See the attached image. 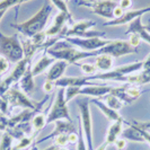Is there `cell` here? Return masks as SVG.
<instances>
[{
	"label": "cell",
	"mask_w": 150,
	"mask_h": 150,
	"mask_svg": "<svg viewBox=\"0 0 150 150\" xmlns=\"http://www.w3.org/2000/svg\"><path fill=\"white\" fill-rule=\"evenodd\" d=\"M51 11H52V6L50 4H45L28 21H25V22L19 23V24L13 23L11 27L15 28L17 32L22 33L25 38H33L34 35L43 32Z\"/></svg>",
	"instance_id": "1"
},
{
	"label": "cell",
	"mask_w": 150,
	"mask_h": 150,
	"mask_svg": "<svg viewBox=\"0 0 150 150\" xmlns=\"http://www.w3.org/2000/svg\"><path fill=\"white\" fill-rule=\"evenodd\" d=\"M47 54L54 58L55 60H62L66 61L68 63H76L77 61L83 60L94 55H98L97 51H91V52H87V51H83V50H78L72 47V45L69 44L66 41H60L58 43L52 45L51 47L47 49Z\"/></svg>",
	"instance_id": "2"
},
{
	"label": "cell",
	"mask_w": 150,
	"mask_h": 150,
	"mask_svg": "<svg viewBox=\"0 0 150 150\" xmlns=\"http://www.w3.org/2000/svg\"><path fill=\"white\" fill-rule=\"evenodd\" d=\"M0 55L14 63H18L25 58L23 44L17 35L6 36L0 30Z\"/></svg>",
	"instance_id": "3"
},
{
	"label": "cell",
	"mask_w": 150,
	"mask_h": 150,
	"mask_svg": "<svg viewBox=\"0 0 150 150\" xmlns=\"http://www.w3.org/2000/svg\"><path fill=\"white\" fill-rule=\"evenodd\" d=\"M142 61H137L130 64H125V66H121V67L114 68L110 71L106 72H102V74H97L95 76H87L89 80H95V79H100V80H114V81H127V77L132 74H137L140 72L142 69Z\"/></svg>",
	"instance_id": "4"
},
{
	"label": "cell",
	"mask_w": 150,
	"mask_h": 150,
	"mask_svg": "<svg viewBox=\"0 0 150 150\" xmlns=\"http://www.w3.org/2000/svg\"><path fill=\"white\" fill-rule=\"evenodd\" d=\"M59 120L72 122L70 114H69V110H68L67 100H66V88L58 89L55 100H54L49 114L46 115V125L50 123H54L55 121Z\"/></svg>",
	"instance_id": "5"
},
{
	"label": "cell",
	"mask_w": 150,
	"mask_h": 150,
	"mask_svg": "<svg viewBox=\"0 0 150 150\" xmlns=\"http://www.w3.org/2000/svg\"><path fill=\"white\" fill-rule=\"evenodd\" d=\"M90 100L88 98H81L78 99L77 104L81 116V128L85 135V140L87 144V149L94 150L93 146V125H91V115H90Z\"/></svg>",
	"instance_id": "6"
},
{
	"label": "cell",
	"mask_w": 150,
	"mask_h": 150,
	"mask_svg": "<svg viewBox=\"0 0 150 150\" xmlns=\"http://www.w3.org/2000/svg\"><path fill=\"white\" fill-rule=\"evenodd\" d=\"M112 87L106 85H94V86H85V87H68L66 88V100L70 102L72 98L78 95L91 96V97H104L105 95L110 94Z\"/></svg>",
	"instance_id": "7"
},
{
	"label": "cell",
	"mask_w": 150,
	"mask_h": 150,
	"mask_svg": "<svg viewBox=\"0 0 150 150\" xmlns=\"http://www.w3.org/2000/svg\"><path fill=\"white\" fill-rule=\"evenodd\" d=\"M5 96L11 106H19V107H24L26 110H32L35 112H38L41 110V106L44 105V103L47 100V96H46L44 100H42L40 103L33 102L25 93H23L17 88H13V87L5 94Z\"/></svg>",
	"instance_id": "8"
},
{
	"label": "cell",
	"mask_w": 150,
	"mask_h": 150,
	"mask_svg": "<svg viewBox=\"0 0 150 150\" xmlns=\"http://www.w3.org/2000/svg\"><path fill=\"white\" fill-rule=\"evenodd\" d=\"M30 60H32V58L25 57L22 61H19L16 64L14 70L10 72V75L8 76L7 78H5L4 81L0 83V96H4L8 90L11 88L13 85H15L16 83H19V80L22 79L25 71L30 66Z\"/></svg>",
	"instance_id": "9"
},
{
	"label": "cell",
	"mask_w": 150,
	"mask_h": 150,
	"mask_svg": "<svg viewBox=\"0 0 150 150\" xmlns=\"http://www.w3.org/2000/svg\"><path fill=\"white\" fill-rule=\"evenodd\" d=\"M98 54H108L113 58H120L123 55L137 53V47H133L124 40H111V42L104 47L97 50Z\"/></svg>",
	"instance_id": "10"
},
{
	"label": "cell",
	"mask_w": 150,
	"mask_h": 150,
	"mask_svg": "<svg viewBox=\"0 0 150 150\" xmlns=\"http://www.w3.org/2000/svg\"><path fill=\"white\" fill-rule=\"evenodd\" d=\"M63 40L68 42L72 46L79 47L83 51L91 52V51H97L99 49L104 47L107 45L111 40H103V38H72V36H64Z\"/></svg>",
	"instance_id": "11"
},
{
	"label": "cell",
	"mask_w": 150,
	"mask_h": 150,
	"mask_svg": "<svg viewBox=\"0 0 150 150\" xmlns=\"http://www.w3.org/2000/svg\"><path fill=\"white\" fill-rule=\"evenodd\" d=\"M96 23L93 21H80L76 22L72 27L64 34V36H72V38H103L105 35L104 32H91V28L95 27Z\"/></svg>",
	"instance_id": "12"
},
{
	"label": "cell",
	"mask_w": 150,
	"mask_h": 150,
	"mask_svg": "<svg viewBox=\"0 0 150 150\" xmlns=\"http://www.w3.org/2000/svg\"><path fill=\"white\" fill-rule=\"evenodd\" d=\"M79 5L90 8L94 14L102 16L103 18L113 21L114 19L113 11L119 4L113 0H102V1H95V2H80Z\"/></svg>",
	"instance_id": "13"
},
{
	"label": "cell",
	"mask_w": 150,
	"mask_h": 150,
	"mask_svg": "<svg viewBox=\"0 0 150 150\" xmlns=\"http://www.w3.org/2000/svg\"><path fill=\"white\" fill-rule=\"evenodd\" d=\"M111 94L122 100L123 104H132L140 97L141 90L139 88V86L127 83L125 86H122V87H112Z\"/></svg>",
	"instance_id": "14"
},
{
	"label": "cell",
	"mask_w": 150,
	"mask_h": 150,
	"mask_svg": "<svg viewBox=\"0 0 150 150\" xmlns=\"http://www.w3.org/2000/svg\"><path fill=\"white\" fill-rule=\"evenodd\" d=\"M150 13V6L148 7L141 8V9H135V10H130V11H125L124 15L117 18V19H113V21H107L103 25L105 26H120V25H127L133 22L138 17H142L144 14Z\"/></svg>",
	"instance_id": "15"
},
{
	"label": "cell",
	"mask_w": 150,
	"mask_h": 150,
	"mask_svg": "<svg viewBox=\"0 0 150 150\" xmlns=\"http://www.w3.org/2000/svg\"><path fill=\"white\" fill-rule=\"evenodd\" d=\"M55 87L59 88H68V87H85V86H94V85H103V83H95L88 79V77H61L57 80Z\"/></svg>",
	"instance_id": "16"
},
{
	"label": "cell",
	"mask_w": 150,
	"mask_h": 150,
	"mask_svg": "<svg viewBox=\"0 0 150 150\" xmlns=\"http://www.w3.org/2000/svg\"><path fill=\"white\" fill-rule=\"evenodd\" d=\"M54 130L52 131V133H50L49 135H46L44 138L40 139L38 143L46 141L49 139H54L57 135L59 134H69V133H76L77 132V128L72 122H69L66 120H59L54 122Z\"/></svg>",
	"instance_id": "17"
},
{
	"label": "cell",
	"mask_w": 150,
	"mask_h": 150,
	"mask_svg": "<svg viewBox=\"0 0 150 150\" xmlns=\"http://www.w3.org/2000/svg\"><path fill=\"white\" fill-rule=\"evenodd\" d=\"M125 34H138L142 41L150 45V33L144 28V25H142V17H138L133 22L130 23Z\"/></svg>",
	"instance_id": "18"
},
{
	"label": "cell",
	"mask_w": 150,
	"mask_h": 150,
	"mask_svg": "<svg viewBox=\"0 0 150 150\" xmlns=\"http://www.w3.org/2000/svg\"><path fill=\"white\" fill-rule=\"evenodd\" d=\"M68 64H69L68 62L62 60H58L57 62H54L50 67V70H49V72L46 75V80L53 81V83L59 80L61 77H63V74H64V71L67 69Z\"/></svg>",
	"instance_id": "19"
},
{
	"label": "cell",
	"mask_w": 150,
	"mask_h": 150,
	"mask_svg": "<svg viewBox=\"0 0 150 150\" xmlns=\"http://www.w3.org/2000/svg\"><path fill=\"white\" fill-rule=\"evenodd\" d=\"M69 18H70V14H66V13L59 11V14L55 16V18H54V22H53L52 26L45 32L46 36H55V35L60 34V32L62 30L64 24H66V22Z\"/></svg>",
	"instance_id": "20"
},
{
	"label": "cell",
	"mask_w": 150,
	"mask_h": 150,
	"mask_svg": "<svg viewBox=\"0 0 150 150\" xmlns=\"http://www.w3.org/2000/svg\"><path fill=\"white\" fill-rule=\"evenodd\" d=\"M90 102L97 106L98 108L103 112V114H104L110 121L116 122V121L123 120L122 116L120 115V113H119V111H115V110H113V108H111V107H108V106L105 104V102H102V100L98 99V98H94V99H91Z\"/></svg>",
	"instance_id": "21"
},
{
	"label": "cell",
	"mask_w": 150,
	"mask_h": 150,
	"mask_svg": "<svg viewBox=\"0 0 150 150\" xmlns=\"http://www.w3.org/2000/svg\"><path fill=\"white\" fill-rule=\"evenodd\" d=\"M125 123L129 125V128L122 130L121 138H123L125 140H130V141H134V142H144V139H143L142 134L140 133L138 127L130 122H125Z\"/></svg>",
	"instance_id": "22"
},
{
	"label": "cell",
	"mask_w": 150,
	"mask_h": 150,
	"mask_svg": "<svg viewBox=\"0 0 150 150\" xmlns=\"http://www.w3.org/2000/svg\"><path fill=\"white\" fill-rule=\"evenodd\" d=\"M123 123H124V120L116 121V122H113L111 124V127L108 128V131L106 133L105 142L107 143V146L114 144L116 142V140L119 139V137H121L122 130H123Z\"/></svg>",
	"instance_id": "23"
},
{
	"label": "cell",
	"mask_w": 150,
	"mask_h": 150,
	"mask_svg": "<svg viewBox=\"0 0 150 150\" xmlns=\"http://www.w3.org/2000/svg\"><path fill=\"white\" fill-rule=\"evenodd\" d=\"M54 61H55L54 58L49 55L47 53H45L44 55L36 62V64L32 67V75H33V77H36V76H40L41 74H43L47 68L52 66L54 63Z\"/></svg>",
	"instance_id": "24"
},
{
	"label": "cell",
	"mask_w": 150,
	"mask_h": 150,
	"mask_svg": "<svg viewBox=\"0 0 150 150\" xmlns=\"http://www.w3.org/2000/svg\"><path fill=\"white\" fill-rule=\"evenodd\" d=\"M33 75H32V68L30 66L27 68V70L25 71L24 76L22 77V79L19 80V87L22 88L23 93H25L26 95L32 94L34 89H35V83L33 80Z\"/></svg>",
	"instance_id": "25"
},
{
	"label": "cell",
	"mask_w": 150,
	"mask_h": 150,
	"mask_svg": "<svg viewBox=\"0 0 150 150\" xmlns=\"http://www.w3.org/2000/svg\"><path fill=\"white\" fill-rule=\"evenodd\" d=\"M95 66L99 71H110L113 69V57L108 54H98L96 60H95Z\"/></svg>",
	"instance_id": "26"
},
{
	"label": "cell",
	"mask_w": 150,
	"mask_h": 150,
	"mask_svg": "<svg viewBox=\"0 0 150 150\" xmlns=\"http://www.w3.org/2000/svg\"><path fill=\"white\" fill-rule=\"evenodd\" d=\"M104 99H105L106 105L108 106V107H111V108H113V110H115V111L121 110L122 106L124 105L122 100H120L116 96H114V95L111 94V93L107 94V95H105V96H104Z\"/></svg>",
	"instance_id": "27"
},
{
	"label": "cell",
	"mask_w": 150,
	"mask_h": 150,
	"mask_svg": "<svg viewBox=\"0 0 150 150\" xmlns=\"http://www.w3.org/2000/svg\"><path fill=\"white\" fill-rule=\"evenodd\" d=\"M142 69L140 71V76H141V80H142V85L146 83H150V53L149 55L146 58V60L142 61Z\"/></svg>",
	"instance_id": "28"
},
{
	"label": "cell",
	"mask_w": 150,
	"mask_h": 150,
	"mask_svg": "<svg viewBox=\"0 0 150 150\" xmlns=\"http://www.w3.org/2000/svg\"><path fill=\"white\" fill-rule=\"evenodd\" d=\"M32 125H33V129H34V132L38 133L46 125V117H45V115H43V114L35 115L33 117V120H32Z\"/></svg>",
	"instance_id": "29"
},
{
	"label": "cell",
	"mask_w": 150,
	"mask_h": 150,
	"mask_svg": "<svg viewBox=\"0 0 150 150\" xmlns=\"http://www.w3.org/2000/svg\"><path fill=\"white\" fill-rule=\"evenodd\" d=\"M36 134H38V133H35V132H34L30 137H23L22 139H19V142L17 143L15 147L13 148V150H23V149L28 148L30 144L33 143L34 138L36 137Z\"/></svg>",
	"instance_id": "30"
},
{
	"label": "cell",
	"mask_w": 150,
	"mask_h": 150,
	"mask_svg": "<svg viewBox=\"0 0 150 150\" xmlns=\"http://www.w3.org/2000/svg\"><path fill=\"white\" fill-rule=\"evenodd\" d=\"M13 138L10 133L4 132L0 141V150H13Z\"/></svg>",
	"instance_id": "31"
},
{
	"label": "cell",
	"mask_w": 150,
	"mask_h": 150,
	"mask_svg": "<svg viewBox=\"0 0 150 150\" xmlns=\"http://www.w3.org/2000/svg\"><path fill=\"white\" fill-rule=\"evenodd\" d=\"M78 66L81 68L83 72L87 76H95L96 72L98 71L96 66H95V63H88V62H86V63H81V64H78Z\"/></svg>",
	"instance_id": "32"
},
{
	"label": "cell",
	"mask_w": 150,
	"mask_h": 150,
	"mask_svg": "<svg viewBox=\"0 0 150 150\" xmlns=\"http://www.w3.org/2000/svg\"><path fill=\"white\" fill-rule=\"evenodd\" d=\"M53 140H54V144H55V146H58L59 148L66 147L67 144H69V138H68V134L57 135Z\"/></svg>",
	"instance_id": "33"
},
{
	"label": "cell",
	"mask_w": 150,
	"mask_h": 150,
	"mask_svg": "<svg viewBox=\"0 0 150 150\" xmlns=\"http://www.w3.org/2000/svg\"><path fill=\"white\" fill-rule=\"evenodd\" d=\"M51 2L53 4L54 7H57L59 9V11L66 13V14H70L69 9H68V5L64 0H51Z\"/></svg>",
	"instance_id": "34"
},
{
	"label": "cell",
	"mask_w": 150,
	"mask_h": 150,
	"mask_svg": "<svg viewBox=\"0 0 150 150\" xmlns=\"http://www.w3.org/2000/svg\"><path fill=\"white\" fill-rule=\"evenodd\" d=\"M8 105H9V102L6 98V96H0V112L1 114L6 115L8 113Z\"/></svg>",
	"instance_id": "35"
},
{
	"label": "cell",
	"mask_w": 150,
	"mask_h": 150,
	"mask_svg": "<svg viewBox=\"0 0 150 150\" xmlns=\"http://www.w3.org/2000/svg\"><path fill=\"white\" fill-rule=\"evenodd\" d=\"M8 69H9V61L5 57L0 55V75L5 74Z\"/></svg>",
	"instance_id": "36"
},
{
	"label": "cell",
	"mask_w": 150,
	"mask_h": 150,
	"mask_svg": "<svg viewBox=\"0 0 150 150\" xmlns=\"http://www.w3.org/2000/svg\"><path fill=\"white\" fill-rule=\"evenodd\" d=\"M141 41H142V40H141V38H140L138 34H130V38H129V43L132 45L133 47H138Z\"/></svg>",
	"instance_id": "37"
},
{
	"label": "cell",
	"mask_w": 150,
	"mask_h": 150,
	"mask_svg": "<svg viewBox=\"0 0 150 150\" xmlns=\"http://www.w3.org/2000/svg\"><path fill=\"white\" fill-rule=\"evenodd\" d=\"M8 119L4 114H0V131L2 132H7L8 131Z\"/></svg>",
	"instance_id": "38"
},
{
	"label": "cell",
	"mask_w": 150,
	"mask_h": 150,
	"mask_svg": "<svg viewBox=\"0 0 150 150\" xmlns=\"http://www.w3.org/2000/svg\"><path fill=\"white\" fill-rule=\"evenodd\" d=\"M124 9L123 8H121L119 5L115 7V9H114V11H113V17H114V19H117V18H120V17H122V16L124 15Z\"/></svg>",
	"instance_id": "39"
},
{
	"label": "cell",
	"mask_w": 150,
	"mask_h": 150,
	"mask_svg": "<svg viewBox=\"0 0 150 150\" xmlns=\"http://www.w3.org/2000/svg\"><path fill=\"white\" fill-rule=\"evenodd\" d=\"M114 144L116 146L117 150H124L125 149V147H127V140L123 139V138H121V139H117L116 142L114 143Z\"/></svg>",
	"instance_id": "40"
},
{
	"label": "cell",
	"mask_w": 150,
	"mask_h": 150,
	"mask_svg": "<svg viewBox=\"0 0 150 150\" xmlns=\"http://www.w3.org/2000/svg\"><path fill=\"white\" fill-rule=\"evenodd\" d=\"M54 87H55V85H54L53 81H49V80H46V81L44 83V85H43V90L46 91V93H51V91H53Z\"/></svg>",
	"instance_id": "41"
},
{
	"label": "cell",
	"mask_w": 150,
	"mask_h": 150,
	"mask_svg": "<svg viewBox=\"0 0 150 150\" xmlns=\"http://www.w3.org/2000/svg\"><path fill=\"white\" fill-rule=\"evenodd\" d=\"M133 124H134V123H133ZM134 125H135V124H134ZM138 129H139L140 133L142 134L143 139H144V142H148L150 144V132H149V131H148V130H143V129L139 128V127H138Z\"/></svg>",
	"instance_id": "42"
},
{
	"label": "cell",
	"mask_w": 150,
	"mask_h": 150,
	"mask_svg": "<svg viewBox=\"0 0 150 150\" xmlns=\"http://www.w3.org/2000/svg\"><path fill=\"white\" fill-rule=\"evenodd\" d=\"M117 4L121 8H123L125 10V9H128L132 6V0H120Z\"/></svg>",
	"instance_id": "43"
},
{
	"label": "cell",
	"mask_w": 150,
	"mask_h": 150,
	"mask_svg": "<svg viewBox=\"0 0 150 150\" xmlns=\"http://www.w3.org/2000/svg\"><path fill=\"white\" fill-rule=\"evenodd\" d=\"M137 127H139V128L143 129V130H148L150 131V122H133Z\"/></svg>",
	"instance_id": "44"
},
{
	"label": "cell",
	"mask_w": 150,
	"mask_h": 150,
	"mask_svg": "<svg viewBox=\"0 0 150 150\" xmlns=\"http://www.w3.org/2000/svg\"><path fill=\"white\" fill-rule=\"evenodd\" d=\"M59 149H60V148L53 143V144H51L50 147H47V148H45V149H43V150H59Z\"/></svg>",
	"instance_id": "45"
},
{
	"label": "cell",
	"mask_w": 150,
	"mask_h": 150,
	"mask_svg": "<svg viewBox=\"0 0 150 150\" xmlns=\"http://www.w3.org/2000/svg\"><path fill=\"white\" fill-rule=\"evenodd\" d=\"M106 147H107V143L104 142L103 144H100V146H99V147H98V148H97L96 150H105V149H106Z\"/></svg>",
	"instance_id": "46"
},
{
	"label": "cell",
	"mask_w": 150,
	"mask_h": 150,
	"mask_svg": "<svg viewBox=\"0 0 150 150\" xmlns=\"http://www.w3.org/2000/svg\"><path fill=\"white\" fill-rule=\"evenodd\" d=\"M7 13V10L6 9H4V10H0V21L2 19V17H4V15Z\"/></svg>",
	"instance_id": "47"
},
{
	"label": "cell",
	"mask_w": 150,
	"mask_h": 150,
	"mask_svg": "<svg viewBox=\"0 0 150 150\" xmlns=\"http://www.w3.org/2000/svg\"><path fill=\"white\" fill-rule=\"evenodd\" d=\"M144 28H146V30H148V32L150 33V22L148 23L147 25H144Z\"/></svg>",
	"instance_id": "48"
},
{
	"label": "cell",
	"mask_w": 150,
	"mask_h": 150,
	"mask_svg": "<svg viewBox=\"0 0 150 150\" xmlns=\"http://www.w3.org/2000/svg\"><path fill=\"white\" fill-rule=\"evenodd\" d=\"M30 150H38V147H36V146H33V147H32V149Z\"/></svg>",
	"instance_id": "49"
},
{
	"label": "cell",
	"mask_w": 150,
	"mask_h": 150,
	"mask_svg": "<svg viewBox=\"0 0 150 150\" xmlns=\"http://www.w3.org/2000/svg\"><path fill=\"white\" fill-rule=\"evenodd\" d=\"M59 150H69V149H68L67 147H62V148H60Z\"/></svg>",
	"instance_id": "50"
},
{
	"label": "cell",
	"mask_w": 150,
	"mask_h": 150,
	"mask_svg": "<svg viewBox=\"0 0 150 150\" xmlns=\"http://www.w3.org/2000/svg\"><path fill=\"white\" fill-rule=\"evenodd\" d=\"M86 1H87V2H95L96 0H86Z\"/></svg>",
	"instance_id": "51"
},
{
	"label": "cell",
	"mask_w": 150,
	"mask_h": 150,
	"mask_svg": "<svg viewBox=\"0 0 150 150\" xmlns=\"http://www.w3.org/2000/svg\"><path fill=\"white\" fill-rule=\"evenodd\" d=\"M27 1H30V0H23V4H24V2H27Z\"/></svg>",
	"instance_id": "52"
},
{
	"label": "cell",
	"mask_w": 150,
	"mask_h": 150,
	"mask_svg": "<svg viewBox=\"0 0 150 150\" xmlns=\"http://www.w3.org/2000/svg\"><path fill=\"white\" fill-rule=\"evenodd\" d=\"M64 1H66V2H68V1H69V0H64Z\"/></svg>",
	"instance_id": "53"
}]
</instances>
